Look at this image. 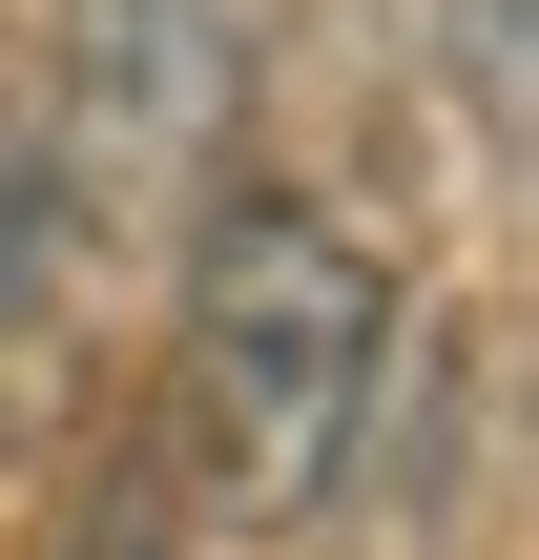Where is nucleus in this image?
I'll list each match as a JSON object with an SVG mask.
<instances>
[{
    "label": "nucleus",
    "instance_id": "1",
    "mask_svg": "<svg viewBox=\"0 0 539 560\" xmlns=\"http://www.w3.org/2000/svg\"><path fill=\"white\" fill-rule=\"evenodd\" d=\"M166 249H187V312H166V499L291 540L312 478H332V436H353V374H374V332H395V270H374L312 187H249V166H229Z\"/></svg>",
    "mask_w": 539,
    "mask_h": 560
},
{
    "label": "nucleus",
    "instance_id": "2",
    "mask_svg": "<svg viewBox=\"0 0 539 560\" xmlns=\"http://www.w3.org/2000/svg\"><path fill=\"white\" fill-rule=\"evenodd\" d=\"M249 62L270 0H62V83H42V187L83 249H145L229 187L249 145Z\"/></svg>",
    "mask_w": 539,
    "mask_h": 560
},
{
    "label": "nucleus",
    "instance_id": "3",
    "mask_svg": "<svg viewBox=\"0 0 539 560\" xmlns=\"http://www.w3.org/2000/svg\"><path fill=\"white\" fill-rule=\"evenodd\" d=\"M457 436H478V332H374V374H353V436H332V478H312V520H353V560H436L457 540Z\"/></svg>",
    "mask_w": 539,
    "mask_h": 560
},
{
    "label": "nucleus",
    "instance_id": "4",
    "mask_svg": "<svg viewBox=\"0 0 539 560\" xmlns=\"http://www.w3.org/2000/svg\"><path fill=\"white\" fill-rule=\"evenodd\" d=\"M457 83H478V125L519 145L539 125V0H457Z\"/></svg>",
    "mask_w": 539,
    "mask_h": 560
},
{
    "label": "nucleus",
    "instance_id": "5",
    "mask_svg": "<svg viewBox=\"0 0 539 560\" xmlns=\"http://www.w3.org/2000/svg\"><path fill=\"white\" fill-rule=\"evenodd\" d=\"M62 560H187V499H166V478H104V520H83Z\"/></svg>",
    "mask_w": 539,
    "mask_h": 560
}]
</instances>
